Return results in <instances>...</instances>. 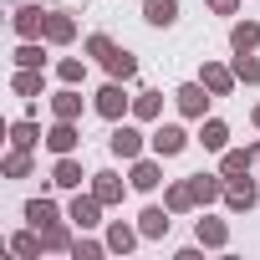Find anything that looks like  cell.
Returning a JSON list of instances; mask_svg holds the SVG:
<instances>
[{"label":"cell","instance_id":"1","mask_svg":"<svg viewBox=\"0 0 260 260\" xmlns=\"http://www.w3.org/2000/svg\"><path fill=\"white\" fill-rule=\"evenodd\" d=\"M148 143H153V153H158V158H174V153H184V148H189V133H184L179 122H158Z\"/></svg>","mask_w":260,"mask_h":260},{"label":"cell","instance_id":"2","mask_svg":"<svg viewBox=\"0 0 260 260\" xmlns=\"http://www.w3.org/2000/svg\"><path fill=\"white\" fill-rule=\"evenodd\" d=\"M174 97H179V112H184V117H204V107H209V97H214V92H209L204 82H184Z\"/></svg>","mask_w":260,"mask_h":260},{"label":"cell","instance_id":"3","mask_svg":"<svg viewBox=\"0 0 260 260\" xmlns=\"http://www.w3.org/2000/svg\"><path fill=\"white\" fill-rule=\"evenodd\" d=\"M107 148H112L117 158H138V153H143V133H138V127H127V122H117L112 138H107Z\"/></svg>","mask_w":260,"mask_h":260},{"label":"cell","instance_id":"4","mask_svg":"<svg viewBox=\"0 0 260 260\" xmlns=\"http://www.w3.org/2000/svg\"><path fill=\"white\" fill-rule=\"evenodd\" d=\"M127 102H133V97H127V92H122V87H117V82H107V87H102V92H97V102H92V107H97V112H102V117H107V122H117V117H122V112H127Z\"/></svg>","mask_w":260,"mask_h":260},{"label":"cell","instance_id":"5","mask_svg":"<svg viewBox=\"0 0 260 260\" xmlns=\"http://www.w3.org/2000/svg\"><path fill=\"white\" fill-rule=\"evenodd\" d=\"M255 199H260V189H255L250 179H230V184H224V204H230L235 214H250Z\"/></svg>","mask_w":260,"mask_h":260},{"label":"cell","instance_id":"6","mask_svg":"<svg viewBox=\"0 0 260 260\" xmlns=\"http://www.w3.org/2000/svg\"><path fill=\"white\" fill-rule=\"evenodd\" d=\"M169 214H174L169 204H164V209H158V204H148V209L138 214V235H148V240H164V235H169Z\"/></svg>","mask_w":260,"mask_h":260},{"label":"cell","instance_id":"7","mask_svg":"<svg viewBox=\"0 0 260 260\" xmlns=\"http://www.w3.org/2000/svg\"><path fill=\"white\" fill-rule=\"evenodd\" d=\"M82 138H77V127H72V117H56V127H51V133H46V148L61 158V153H72Z\"/></svg>","mask_w":260,"mask_h":260},{"label":"cell","instance_id":"8","mask_svg":"<svg viewBox=\"0 0 260 260\" xmlns=\"http://www.w3.org/2000/svg\"><path fill=\"white\" fill-rule=\"evenodd\" d=\"M235 82H240V77H235L230 67H219V61H204V87H209L214 97H230V92H235Z\"/></svg>","mask_w":260,"mask_h":260},{"label":"cell","instance_id":"9","mask_svg":"<svg viewBox=\"0 0 260 260\" xmlns=\"http://www.w3.org/2000/svg\"><path fill=\"white\" fill-rule=\"evenodd\" d=\"M97 209H102V199H97V194H87V199L77 194V199H72V214H67V219H72V224H82V230H92V224H102V219H97Z\"/></svg>","mask_w":260,"mask_h":260},{"label":"cell","instance_id":"10","mask_svg":"<svg viewBox=\"0 0 260 260\" xmlns=\"http://www.w3.org/2000/svg\"><path fill=\"white\" fill-rule=\"evenodd\" d=\"M143 21L148 26H174L179 21V0H143Z\"/></svg>","mask_w":260,"mask_h":260},{"label":"cell","instance_id":"11","mask_svg":"<svg viewBox=\"0 0 260 260\" xmlns=\"http://www.w3.org/2000/svg\"><path fill=\"white\" fill-rule=\"evenodd\" d=\"M72 36H77V26H72V16H67V11H51V16H46V41H56V46H67Z\"/></svg>","mask_w":260,"mask_h":260},{"label":"cell","instance_id":"12","mask_svg":"<svg viewBox=\"0 0 260 260\" xmlns=\"http://www.w3.org/2000/svg\"><path fill=\"white\" fill-rule=\"evenodd\" d=\"M230 46H235V51H255V46H260V26H255V21H235V26H230Z\"/></svg>","mask_w":260,"mask_h":260},{"label":"cell","instance_id":"13","mask_svg":"<svg viewBox=\"0 0 260 260\" xmlns=\"http://www.w3.org/2000/svg\"><path fill=\"white\" fill-rule=\"evenodd\" d=\"M16 31L31 41V36H46V16L36 11V6H26V11H16Z\"/></svg>","mask_w":260,"mask_h":260},{"label":"cell","instance_id":"14","mask_svg":"<svg viewBox=\"0 0 260 260\" xmlns=\"http://www.w3.org/2000/svg\"><path fill=\"white\" fill-rule=\"evenodd\" d=\"M51 112H56V117H72V122L82 117V97L72 92V82H67V87H61V92L51 97Z\"/></svg>","mask_w":260,"mask_h":260},{"label":"cell","instance_id":"15","mask_svg":"<svg viewBox=\"0 0 260 260\" xmlns=\"http://www.w3.org/2000/svg\"><path fill=\"white\" fill-rule=\"evenodd\" d=\"M51 184H61V189H77V184H82V164H77L72 153H61V158H56V174H51Z\"/></svg>","mask_w":260,"mask_h":260},{"label":"cell","instance_id":"16","mask_svg":"<svg viewBox=\"0 0 260 260\" xmlns=\"http://www.w3.org/2000/svg\"><path fill=\"white\" fill-rule=\"evenodd\" d=\"M199 143H204V148H209V153H219V148H224V143H230V127H224V122H219V117H209V122H204V127H199Z\"/></svg>","mask_w":260,"mask_h":260},{"label":"cell","instance_id":"17","mask_svg":"<svg viewBox=\"0 0 260 260\" xmlns=\"http://www.w3.org/2000/svg\"><path fill=\"white\" fill-rule=\"evenodd\" d=\"M102 67H107L112 77H122V82H127V77H133V72H138V61H133V51H122V46H112Z\"/></svg>","mask_w":260,"mask_h":260},{"label":"cell","instance_id":"18","mask_svg":"<svg viewBox=\"0 0 260 260\" xmlns=\"http://www.w3.org/2000/svg\"><path fill=\"white\" fill-rule=\"evenodd\" d=\"M92 179H97L92 194H97L102 204H117V199H122V179H117V174H92Z\"/></svg>","mask_w":260,"mask_h":260},{"label":"cell","instance_id":"19","mask_svg":"<svg viewBox=\"0 0 260 260\" xmlns=\"http://www.w3.org/2000/svg\"><path fill=\"white\" fill-rule=\"evenodd\" d=\"M189 184H194V199H199V204H214V199L224 194V184H219L214 174H194Z\"/></svg>","mask_w":260,"mask_h":260},{"label":"cell","instance_id":"20","mask_svg":"<svg viewBox=\"0 0 260 260\" xmlns=\"http://www.w3.org/2000/svg\"><path fill=\"white\" fill-rule=\"evenodd\" d=\"M164 204H169L174 214H184V209H194V204H199V199H194V184H189V179H179V184L169 189V199H164Z\"/></svg>","mask_w":260,"mask_h":260},{"label":"cell","instance_id":"21","mask_svg":"<svg viewBox=\"0 0 260 260\" xmlns=\"http://www.w3.org/2000/svg\"><path fill=\"white\" fill-rule=\"evenodd\" d=\"M133 189H158V164H148V158H133Z\"/></svg>","mask_w":260,"mask_h":260},{"label":"cell","instance_id":"22","mask_svg":"<svg viewBox=\"0 0 260 260\" xmlns=\"http://www.w3.org/2000/svg\"><path fill=\"white\" fill-rule=\"evenodd\" d=\"M235 77H240L245 87H255V82H260V56H255V51H240V56H235Z\"/></svg>","mask_w":260,"mask_h":260},{"label":"cell","instance_id":"23","mask_svg":"<svg viewBox=\"0 0 260 260\" xmlns=\"http://www.w3.org/2000/svg\"><path fill=\"white\" fill-rule=\"evenodd\" d=\"M133 112H138L143 122H153V117L164 112V97H158V92H138V97H133Z\"/></svg>","mask_w":260,"mask_h":260},{"label":"cell","instance_id":"24","mask_svg":"<svg viewBox=\"0 0 260 260\" xmlns=\"http://www.w3.org/2000/svg\"><path fill=\"white\" fill-rule=\"evenodd\" d=\"M250 164H255V153H245V148H230V153H224V179H240V174H250Z\"/></svg>","mask_w":260,"mask_h":260},{"label":"cell","instance_id":"25","mask_svg":"<svg viewBox=\"0 0 260 260\" xmlns=\"http://www.w3.org/2000/svg\"><path fill=\"white\" fill-rule=\"evenodd\" d=\"M26 219H31L36 230H46V224L56 219V204H51V199H31V204H26Z\"/></svg>","mask_w":260,"mask_h":260},{"label":"cell","instance_id":"26","mask_svg":"<svg viewBox=\"0 0 260 260\" xmlns=\"http://www.w3.org/2000/svg\"><path fill=\"white\" fill-rule=\"evenodd\" d=\"M224 240H230V230H224V219H199V245H214V250H219Z\"/></svg>","mask_w":260,"mask_h":260},{"label":"cell","instance_id":"27","mask_svg":"<svg viewBox=\"0 0 260 260\" xmlns=\"http://www.w3.org/2000/svg\"><path fill=\"white\" fill-rule=\"evenodd\" d=\"M11 143L16 148H36L41 143V127L36 122H11Z\"/></svg>","mask_w":260,"mask_h":260},{"label":"cell","instance_id":"28","mask_svg":"<svg viewBox=\"0 0 260 260\" xmlns=\"http://www.w3.org/2000/svg\"><path fill=\"white\" fill-rule=\"evenodd\" d=\"M133 245H138V235H133V230H127L122 219H117V224L107 230V250H122V255H127V250H133Z\"/></svg>","mask_w":260,"mask_h":260},{"label":"cell","instance_id":"29","mask_svg":"<svg viewBox=\"0 0 260 260\" xmlns=\"http://www.w3.org/2000/svg\"><path fill=\"white\" fill-rule=\"evenodd\" d=\"M16 92H21V97H36V92H41V72H36V67H21V72H16Z\"/></svg>","mask_w":260,"mask_h":260},{"label":"cell","instance_id":"30","mask_svg":"<svg viewBox=\"0 0 260 260\" xmlns=\"http://www.w3.org/2000/svg\"><path fill=\"white\" fill-rule=\"evenodd\" d=\"M26 174H31V148H16L6 158V179H26Z\"/></svg>","mask_w":260,"mask_h":260},{"label":"cell","instance_id":"31","mask_svg":"<svg viewBox=\"0 0 260 260\" xmlns=\"http://www.w3.org/2000/svg\"><path fill=\"white\" fill-rule=\"evenodd\" d=\"M41 240H46V250H72V235H67V224H56V219L41 230Z\"/></svg>","mask_w":260,"mask_h":260},{"label":"cell","instance_id":"32","mask_svg":"<svg viewBox=\"0 0 260 260\" xmlns=\"http://www.w3.org/2000/svg\"><path fill=\"white\" fill-rule=\"evenodd\" d=\"M16 67H46V56H41V46H16Z\"/></svg>","mask_w":260,"mask_h":260},{"label":"cell","instance_id":"33","mask_svg":"<svg viewBox=\"0 0 260 260\" xmlns=\"http://www.w3.org/2000/svg\"><path fill=\"white\" fill-rule=\"evenodd\" d=\"M56 77H61V82H72V87H77V82H82V77H87V67H82V61H77V56H67V61H61V67H56Z\"/></svg>","mask_w":260,"mask_h":260},{"label":"cell","instance_id":"34","mask_svg":"<svg viewBox=\"0 0 260 260\" xmlns=\"http://www.w3.org/2000/svg\"><path fill=\"white\" fill-rule=\"evenodd\" d=\"M11 250H16V255H41V250H46V240H36V235H16V240H11Z\"/></svg>","mask_w":260,"mask_h":260},{"label":"cell","instance_id":"35","mask_svg":"<svg viewBox=\"0 0 260 260\" xmlns=\"http://www.w3.org/2000/svg\"><path fill=\"white\" fill-rule=\"evenodd\" d=\"M72 255H77V260H97V255H102V245H97V240H77V245H72Z\"/></svg>","mask_w":260,"mask_h":260},{"label":"cell","instance_id":"36","mask_svg":"<svg viewBox=\"0 0 260 260\" xmlns=\"http://www.w3.org/2000/svg\"><path fill=\"white\" fill-rule=\"evenodd\" d=\"M87 51H92V56H102V61H107V51H112V41H107V36H102V31H97V36H87Z\"/></svg>","mask_w":260,"mask_h":260},{"label":"cell","instance_id":"37","mask_svg":"<svg viewBox=\"0 0 260 260\" xmlns=\"http://www.w3.org/2000/svg\"><path fill=\"white\" fill-rule=\"evenodd\" d=\"M235 6L240 0H209V11H219V16H235Z\"/></svg>","mask_w":260,"mask_h":260},{"label":"cell","instance_id":"38","mask_svg":"<svg viewBox=\"0 0 260 260\" xmlns=\"http://www.w3.org/2000/svg\"><path fill=\"white\" fill-rule=\"evenodd\" d=\"M255 127H260V107H255Z\"/></svg>","mask_w":260,"mask_h":260},{"label":"cell","instance_id":"39","mask_svg":"<svg viewBox=\"0 0 260 260\" xmlns=\"http://www.w3.org/2000/svg\"><path fill=\"white\" fill-rule=\"evenodd\" d=\"M255 164H260V148H255Z\"/></svg>","mask_w":260,"mask_h":260}]
</instances>
